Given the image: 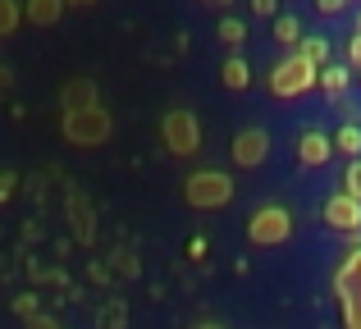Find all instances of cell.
I'll use <instances>...</instances> for the list:
<instances>
[{"mask_svg": "<svg viewBox=\"0 0 361 329\" xmlns=\"http://www.w3.org/2000/svg\"><path fill=\"white\" fill-rule=\"evenodd\" d=\"M64 142L73 147H101L110 137V110L97 101H87V106H64Z\"/></svg>", "mask_w": 361, "mask_h": 329, "instance_id": "cell-1", "label": "cell"}, {"mask_svg": "<svg viewBox=\"0 0 361 329\" xmlns=\"http://www.w3.org/2000/svg\"><path fill=\"white\" fill-rule=\"evenodd\" d=\"M316 82H320V69L307 60L302 51H288L279 64L270 69V92L279 101H293V97H307V92H316Z\"/></svg>", "mask_w": 361, "mask_h": 329, "instance_id": "cell-2", "label": "cell"}, {"mask_svg": "<svg viewBox=\"0 0 361 329\" xmlns=\"http://www.w3.org/2000/svg\"><path fill=\"white\" fill-rule=\"evenodd\" d=\"M183 201L192 211H220L233 201V178L224 169H192L183 178Z\"/></svg>", "mask_w": 361, "mask_h": 329, "instance_id": "cell-3", "label": "cell"}, {"mask_svg": "<svg viewBox=\"0 0 361 329\" xmlns=\"http://www.w3.org/2000/svg\"><path fill=\"white\" fill-rule=\"evenodd\" d=\"M334 297L343 311V329H361V247H353L334 270Z\"/></svg>", "mask_w": 361, "mask_h": 329, "instance_id": "cell-4", "label": "cell"}, {"mask_svg": "<svg viewBox=\"0 0 361 329\" xmlns=\"http://www.w3.org/2000/svg\"><path fill=\"white\" fill-rule=\"evenodd\" d=\"M160 142H165L174 156H197L202 151V124H197L192 110H183V106L165 110V119H160Z\"/></svg>", "mask_w": 361, "mask_h": 329, "instance_id": "cell-5", "label": "cell"}, {"mask_svg": "<svg viewBox=\"0 0 361 329\" xmlns=\"http://www.w3.org/2000/svg\"><path fill=\"white\" fill-rule=\"evenodd\" d=\"M293 238V215L283 206H256L247 220V242L252 247H279Z\"/></svg>", "mask_w": 361, "mask_h": 329, "instance_id": "cell-6", "label": "cell"}, {"mask_svg": "<svg viewBox=\"0 0 361 329\" xmlns=\"http://www.w3.org/2000/svg\"><path fill=\"white\" fill-rule=\"evenodd\" d=\"M229 156H233V165H243V169L265 165V156H270V133H265V128H243V133H233Z\"/></svg>", "mask_w": 361, "mask_h": 329, "instance_id": "cell-7", "label": "cell"}, {"mask_svg": "<svg viewBox=\"0 0 361 329\" xmlns=\"http://www.w3.org/2000/svg\"><path fill=\"white\" fill-rule=\"evenodd\" d=\"M320 220H325L334 233H361V201L348 197V192H334L325 201V211H320Z\"/></svg>", "mask_w": 361, "mask_h": 329, "instance_id": "cell-8", "label": "cell"}, {"mask_svg": "<svg viewBox=\"0 0 361 329\" xmlns=\"http://www.w3.org/2000/svg\"><path fill=\"white\" fill-rule=\"evenodd\" d=\"M329 156H334V137H325V133H302V142H298V161L307 165V169H316V165H325Z\"/></svg>", "mask_w": 361, "mask_h": 329, "instance_id": "cell-9", "label": "cell"}, {"mask_svg": "<svg viewBox=\"0 0 361 329\" xmlns=\"http://www.w3.org/2000/svg\"><path fill=\"white\" fill-rule=\"evenodd\" d=\"M27 23H37V27H55L60 23V14H64V0H27Z\"/></svg>", "mask_w": 361, "mask_h": 329, "instance_id": "cell-10", "label": "cell"}, {"mask_svg": "<svg viewBox=\"0 0 361 329\" xmlns=\"http://www.w3.org/2000/svg\"><path fill=\"white\" fill-rule=\"evenodd\" d=\"M220 78H224V87H229V92H243L247 82H252V69H247L243 55H229V60H224V69H220Z\"/></svg>", "mask_w": 361, "mask_h": 329, "instance_id": "cell-11", "label": "cell"}, {"mask_svg": "<svg viewBox=\"0 0 361 329\" xmlns=\"http://www.w3.org/2000/svg\"><path fill=\"white\" fill-rule=\"evenodd\" d=\"M274 42H279L283 51H298L302 27H298V18H293V14H279V18H274Z\"/></svg>", "mask_w": 361, "mask_h": 329, "instance_id": "cell-12", "label": "cell"}, {"mask_svg": "<svg viewBox=\"0 0 361 329\" xmlns=\"http://www.w3.org/2000/svg\"><path fill=\"white\" fill-rule=\"evenodd\" d=\"M334 151H343L348 161H361V128L357 124H343L334 133Z\"/></svg>", "mask_w": 361, "mask_h": 329, "instance_id": "cell-13", "label": "cell"}, {"mask_svg": "<svg viewBox=\"0 0 361 329\" xmlns=\"http://www.w3.org/2000/svg\"><path fill=\"white\" fill-rule=\"evenodd\" d=\"M298 51L307 55V60L316 64V69H325V64H329V42H325V37H302Z\"/></svg>", "mask_w": 361, "mask_h": 329, "instance_id": "cell-14", "label": "cell"}, {"mask_svg": "<svg viewBox=\"0 0 361 329\" xmlns=\"http://www.w3.org/2000/svg\"><path fill=\"white\" fill-rule=\"evenodd\" d=\"M316 87H325L329 97H338V92L348 87V69H343V64H325V69H320V82H316Z\"/></svg>", "mask_w": 361, "mask_h": 329, "instance_id": "cell-15", "label": "cell"}, {"mask_svg": "<svg viewBox=\"0 0 361 329\" xmlns=\"http://www.w3.org/2000/svg\"><path fill=\"white\" fill-rule=\"evenodd\" d=\"M18 18H23V5H18V0H0V37L14 32Z\"/></svg>", "mask_w": 361, "mask_h": 329, "instance_id": "cell-16", "label": "cell"}, {"mask_svg": "<svg viewBox=\"0 0 361 329\" xmlns=\"http://www.w3.org/2000/svg\"><path fill=\"white\" fill-rule=\"evenodd\" d=\"M243 37H247L243 18H224V23H220V42H229V46H243Z\"/></svg>", "mask_w": 361, "mask_h": 329, "instance_id": "cell-17", "label": "cell"}, {"mask_svg": "<svg viewBox=\"0 0 361 329\" xmlns=\"http://www.w3.org/2000/svg\"><path fill=\"white\" fill-rule=\"evenodd\" d=\"M343 192L361 201V161H353V165H348V174H343Z\"/></svg>", "mask_w": 361, "mask_h": 329, "instance_id": "cell-18", "label": "cell"}, {"mask_svg": "<svg viewBox=\"0 0 361 329\" xmlns=\"http://www.w3.org/2000/svg\"><path fill=\"white\" fill-rule=\"evenodd\" d=\"M348 55H353V64H357V73H361V32H353V42H348Z\"/></svg>", "mask_w": 361, "mask_h": 329, "instance_id": "cell-19", "label": "cell"}, {"mask_svg": "<svg viewBox=\"0 0 361 329\" xmlns=\"http://www.w3.org/2000/svg\"><path fill=\"white\" fill-rule=\"evenodd\" d=\"M316 9H325V14H338V9H343V0H316Z\"/></svg>", "mask_w": 361, "mask_h": 329, "instance_id": "cell-20", "label": "cell"}, {"mask_svg": "<svg viewBox=\"0 0 361 329\" xmlns=\"http://www.w3.org/2000/svg\"><path fill=\"white\" fill-rule=\"evenodd\" d=\"M252 9L256 14H274V0H252Z\"/></svg>", "mask_w": 361, "mask_h": 329, "instance_id": "cell-21", "label": "cell"}, {"mask_svg": "<svg viewBox=\"0 0 361 329\" xmlns=\"http://www.w3.org/2000/svg\"><path fill=\"white\" fill-rule=\"evenodd\" d=\"M64 5H78V9H87V5H97V0H64Z\"/></svg>", "mask_w": 361, "mask_h": 329, "instance_id": "cell-22", "label": "cell"}, {"mask_svg": "<svg viewBox=\"0 0 361 329\" xmlns=\"http://www.w3.org/2000/svg\"><path fill=\"white\" fill-rule=\"evenodd\" d=\"M192 329H224V325H215V321H202V325H192Z\"/></svg>", "mask_w": 361, "mask_h": 329, "instance_id": "cell-23", "label": "cell"}, {"mask_svg": "<svg viewBox=\"0 0 361 329\" xmlns=\"http://www.w3.org/2000/svg\"><path fill=\"white\" fill-rule=\"evenodd\" d=\"M357 32H361V14H357Z\"/></svg>", "mask_w": 361, "mask_h": 329, "instance_id": "cell-24", "label": "cell"}, {"mask_svg": "<svg viewBox=\"0 0 361 329\" xmlns=\"http://www.w3.org/2000/svg\"><path fill=\"white\" fill-rule=\"evenodd\" d=\"M215 5H224V0H215Z\"/></svg>", "mask_w": 361, "mask_h": 329, "instance_id": "cell-25", "label": "cell"}]
</instances>
